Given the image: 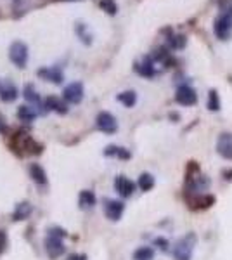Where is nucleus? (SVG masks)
Wrapping results in <instances>:
<instances>
[{"label": "nucleus", "instance_id": "f257e3e1", "mask_svg": "<svg viewBox=\"0 0 232 260\" xmlns=\"http://www.w3.org/2000/svg\"><path fill=\"white\" fill-rule=\"evenodd\" d=\"M12 151H16L18 154H40L44 151V146L39 144L31 136L24 132H18L12 139L11 144Z\"/></svg>", "mask_w": 232, "mask_h": 260}, {"label": "nucleus", "instance_id": "f03ea898", "mask_svg": "<svg viewBox=\"0 0 232 260\" xmlns=\"http://www.w3.org/2000/svg\"><path fill=\"white\" fill-rule=\"evenodd\" d=\"M213 31L220 40H229L232 37V6L223 7L213 23Z\"/></svg>", "mask_w": 232, "mask_h": 260}, {"label": "nucleus", "instance_id": "7ed1b4c3", "mask_svg": "<svg viewBox=\"0 0 232 260\" xmlns=\"http://www.w3.org/2000/svg\"><path fill=\"white\" fill-rule=\"evenodd\" d=\"M194 246H196V234L189 233L180 238L174 245L172 253H174L175 260H191L194 253Z\"/></svg>", "mask_w": 232, "mask_h": 260}, {"label": "nucleus", "instance_id": "20e7f679", "mask_svg": "<svg viewBox=\"0 0 232 260\" xmlns=\"http://www.w3.org/2000/svg\"><path fill=\"white\" fill-rule=\"evenodd\" d=\"M28 56H29L28 45L24 44V42H21V40L12 42L11 47H9V59L14 62V66H18V68L23 70L28 62Z\"/></svg>", "mask_w": 232, "mask_h": 260}, {"label": "nucleus", "instance_id": "39448f33", "mask_svg": "<svg viewBox=\"0 0 232 260\" xmlns=\"http://www.w3.org/2000/svg\"><path fill=\"white\" fill-rule=\"evenodd\" d=\"M95 125H97V128H99L101 132H104V134H115L118 130L116 118L108 111H101L99 115H97Z\"/></svg>", "mask_w": 232, "mask_h": 260}, {"label": "nucleus", "instance_id": "423d86ee", "mask_svg": "<svg viewBox=\"0 0 232 260\" xmlns=\"http://www.w3.org/2000/svg\"><path fill=\"white\" fill-rule=\"evenodd\" d=\"M175 101L180 106H194L197 103V94L191 85H180L177 89Z\"/></svg>", "mask_w": 232, "mask_h": 260}, {"label": "nucleus", "instance_id": "0eeeda50", "mask_svg": "<svg viewBox=\"0 0 232 260\" xmlns=\"http://www.w3.org/2000/svg\"><path fill=\"white\" fill-rule=\"evenodd\" d=\"M45 251L50 258H57L64 253V243H62V238L61 236H56V234H50L45 240Z\"/></svg>", "mask_w": 232, "mask_h": 260}, {"label": "nucleus", "instance_id": "6e6552de", "mask_svg": "<svg viewBox=\"0 0 232 260\" xmlns=\"http://www.w3.org/2000/svg\"><path fill=\"white\" fill-rule=\"evenodd\" d=\"M62 99L70 104H80L83 99V85L80 82H73L62 90Z\"/></svg>", "mask_w": 232, "mask_h": 260}, {"label": "nucleus", "instance_id": "1a4fd4ad", "mask_svg": "<svg viewBox=\"0 0 232 260\" xmlns=\"http://www.w3.org/2000/svg\"><path fill=\"white\" fill-rule=\"evenodd\" d=\"M217 151L222 158H225V160H232V132H223L218 136Z\"/></svg>", "mask_w": 232, "mask_h": 260}, {"label": "nucleus", "instance_id": "9d476101", "mask_svg": "<svg viewBox=\"0 0 232 260\" xmlns=\"http://www.w3.org/2000/svg\"><path fill=\"white\" fill-rule=\"evenodd\" d=\"M125 205L121 201L116 200H106L104 201V213L109 220H120L121 215H123Z\"/></svg>", "mask_w": 232, "mask_h": 260}, {"label": "nucleus", "instance_id": "9b49d317", "mask_svg": "<svg viewBox=\"0 0 232 260\" xmlns=\"http://www.w3.org/2000/svg\"><path fill=\"white\" fill-rule=\"evenodd\" d=\"M37 75L50 83H56V85L62 83V80H64V75H62L61 68H57V66H52V68H40L37 71Z\"/></svg>", "mask_w": 232, "mask_h": 260}, {"label": "nucleus", "instance_id": "f8f14e48", "mask_svg": "<svg viewBox=\"0 0 232 260\" xmlns=\"http://www.w3.org/2000/svg\"><path fill=\"white\" fill-rule=\"evenodd\" d=\"M154 64H156V62L153 61V57L144 56V57H142V62H136V71L144 78H153L156 75Z\"/></svg>", "mask_w": 232, "mask_h": 260}, {"label": "nucleus", "instance_id": "ddd939ff", "mask_svg": "<svg viewBox=\"0 0 232 260\" xmlns=\"http://www.w3.org/2000/svg\"><path fill=\"white\" fill-rule=\"evenodd\" d=\"M115 189L118 191V194L123 196V198H128V196L134 194V189H136V186H134V182L130 179H126L125 175H118L115 179Z\"/></svg>", "mask_w": 232, "mask_h": 260}, {"label": "nucleus", "instance_id": "4468645a", "mask_svg": "<svg viewBox=\"0 0 232 260\" xmlns=\"http://www.w3.org/2000/svg\"><path fill=\"white\" fill-rule=\"evenodd\" d=\"M44 108H45V111H56V113H61V115L68 113L66 103L59 98H56V95H49V98L44 101Z\"/></svg>", "mask_w": 232, "mask_h": 260}, {"label": "nucleus", "instance_id": "2eb2a0df", "mask_svg": "<svg viewBox=\"0 0 232 260\" xmlns=\"http://www.w3.org/2000/svg\"><path fill=\"white\" fill-rule=\"evenodd\" d=\"M31 212H33L31 203H28V201H21V203L16 205L14 212H12V220L21 222V220L28 219V217L31 215Z\"/></svg>", "mask_w": 232, "mask_h": 260}, {"label": "nucleus", "instance_id": "dca6fc26", "mask_svg": "<svg viewBox=\"0 0 232 260\" xmlns=\"http://www.w3.org/2000/svg\"><path fill=\"white\" fill-rule=\"evenodd\" d=\"M28 172H29V177L35 180L39 186H47V174H45V170L42 169V165H39V163H31Z\"/></svg>", "mask_w": 232, "mask_h": 260}, {"label": "nucleus", "instance_id": "f3484780", "mask_svg": "<svg viewBox=\"0 0 232 260\" xmlns=\"http://www.w3.org/2000/svg\"><path fill=\"white\" fill-rule=\"evenodd\" d=\"M24 99L28 101L29 106H37V108H44V101L40 99L39 92L35 90V87L31 85V83H28V85H24Z\"/></svg>", "mask_w": 232, "mask_h": 260}, {"label": "nucleus", "instance_id": "a211bd4d", "mask_svg": "<svg viewBox=\"0 0 232 260\" xmlns=\"http://www.w3.org/2000/svg\"><path fill=\"white\" fill-rule=\"evenodd\" d=\"M0 99H2L4 103H12V101L18 99V89H16L14 83L9 82L0 89Z\"/></svg>", "mask_w": 232, "mask_h": 260}, {"label": "nucleus", "instance_id": "6ab92c4d", "mask_svg": "<svg viewBox=\"0 0 232 260\" xmlns=\"http://www.w3.org/2000/svg\"><path fill=\"white\" fill-rule=\"evenodd\" d=\"M185 44H187V39H185L184 35H168L167 37V47L170 50H180L185 47Z\"/></svg>", "mask_w": 232, "mask_h": 260}, {"label": "nucleus", "instance_id": "aec40b11", "mask_svg": "<svg viewBox=\"0 0 232 260\" xmlns=\"http://www.w3.org/2000/svg\"><path fill=\"white\" fill-rule=\"evenodd\" d=\"M37 110L33 106H19V110H18V118L21 120V121H24V123H29V121H33L37 118Z\"/></svg>", "mask_w": 232, "mask_h": 260}, {"label": "nucleus", "instance_id": "412c9836", "mask_svg": "<svg viewBox=\"0 0 232 260\" xmlns=\"http://www.w3.org/2000/svg\"><path fill=\"white\" fill-rule=\"evenodd\" d=\"M106 156H116V158H121V160H128L132 154H130L128 149L125 148H120V146H108L106 151H104Z\"/></svg>", "mask_w": 232, "mask_h": 260}, {"label": "nucleus", "instance_id": "4be33fe9", "mask_svg": "<svg viewBox=\"0 0 232 260\" xmlns=\"http://www.w3.org/2000/svg\"><path fill=\"white\" fill-rule=\"evenodd\" d=\"M116 99L120 101L125 108H134L137 103V94L134 90H125V92H121V94H118Z\"/></svg>", "mask_w": 232, "mask_h": 260}, {"label": "nucleus", "instance_id": "5701e85b", "mask_svg": "<svg viewBox=\"0 0 232 260\" xmlns=\"http://www.w3.org/2000/svg\"><path fill=\"white\" fill-rule=\"evenodd\" d=\"M95 194L92 192L90 189H85L80 192V198H78V203L82 208H92L95 205Z\"/></svg>", "mask_w": 232, "mask_h": 260}, {"label": "nucleus", "instance_id": "b1692460", "mask_svg": "<svg viewBox=\"0 0 232 260\" xmlns=\"http://www.w3.org/2000/svg\"><path fill=\"white\" fill-rule=\"evenodd\" d=\"M75 31H77L78 39L82 40L85 45L92 44V33L88 31V28H87L85 23H77V24H75Z\"/></svg>", "mask_w": 232, "mask_h": 260}, {"label": "nucleus", "instance_id": "393cba45", "mask_svg": "<svg viewBox=\"0 0 232 260\" xmlns=\"http://www.w3.org/2000/svg\"><path fill=\"white\" fill-rule=\"evenodd\" d=\"M154 258V250L149 246H141L134 251V260H153Z\"/></svg>", "mask_w": 232, "mask_h": 260}, {"label": "nucleus", "instance_id": "a878e982", "mask_svg": "<svg viewBox=\"0 0 232 260\" xmlns=\"http://www.w3.org/2000/svg\"><path fill=\"white\" fill-rule=\"evenodd\" d=\"M154 182H156L154 177L151 174H147V172L139 177V187H141L142 191H151L154 187Z\"/></svg>", "mask_w": 232, "mask_h": 260}, {"label": "nucleus", "instance_id": "bb28decb", "mask_svg": "<svg viewBox=\"0 0 232 260\" xmlns=\"http://www.w3.org/2000/svg\"><path fill=\"white\" fill-rule=\"evenodd\" d=\"M208 110L210 111L220 110V98H218V92L213 89L210 90V95H208Z\"/></svg>", "mask_w": 232, "mask_h": 260}, {"label": "nucleus", "instance_id": "cd10ccee", "mask_svg": "<svg viewBox=\"0 0 232 260\" xmlns=\"http://www.w3.org/2000/svg\"><path fill=\"white\" fill-rule=\"evenodd\" d=\"M99 6H101V9L104 12H108L109 16H115L118 12V6H116L115 0H101Z\"/></svg>", "mask_w": 232, "mask_h": 260}, {"label": "nucleus", "instance_id": "c85d7f7f", "mask_svg": "<svg viewBox=\"0 0 232 260\" xmlns=\"http://www.w3.org/2000/svg\"><path fill=\"white\" fill-rule=\"evenodd\" d=\"M7 248V233L6 231H0V253H4Z\"/></svg>", "mask_w": 232, "mask_h": 260}, {"label": "nucleus", "instance_id": "c756f323", "mask_svg": "<svg viewBox=\"0 0 232 260\" xmlns=\"http://www.w3.org/2000/svg\"><path fill=\"white\" fill-rule=\"evenodd\" d=\"M156 245H159V248H161L163 251H167L168 250V241L167 240H163V238H158V240L154 241Z\"/></svg>", "mask_w": 232, "mask_h": 260}, {"label": "nucleus", "instance_id": "7c9ffc66", "mask_svg": "<svg viewBox=\"0 0 232 260\" xmlns=\"http://www.w3.org/2000/svg\"><path fill=\"white\" fill-rule=\"evenodd\" d=\"M6 132H7L6 120H4V116H0V134H6Z\"/></svg>", "mask_w": 232, "mask_h": 260}, {"label": "nucleus", "instance_id": "2f4dec72", "mask_svg": "<svg viewBox=\"0 0 232 260\" xmlns=\"http://www.w3.org/2000/svg\"><path fill=\"white\" fill-rule=\"evenodd\" d=\"M70 260H85V257H78V255H73V257H70Z\"/></svg>", "mask_w": 232, "mask_h": 260}, {"label": "nucleus", "instance_id": "473e14b6", "mask_svg": "<svg viewBox=\"0 0 232 260\" xmlns=\"http://www.w3.org/2000/svg\"><path fill=\"white\" fill-rule=\"evenodd\" d=\"M0 89H2V85H0Z\"/></svg>", "mask_w": 232, "mask_h": 260}]
</instances>
